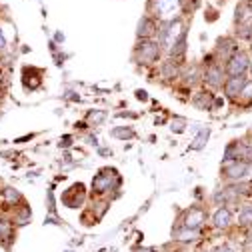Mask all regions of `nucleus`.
Returning a JSON list of instances; mask_svg holds the SVG:
<instances>
[{"label": "nucleus", "instance_id": "obj_1", "mask_svg": "<svg viewBox=\"0 0 252 252\" xmlns=\"http://www.w3.org/2000/svg\"><path fill=\"white\" fill-rule=\"evenodd\" d=\"M154 10L164 20H174L180 10V0H154Z\"/></svg>", "mask_w": 252, "mask_h": 252}, {"label": "nucleus", "instance_id": "obj_2", "mask_svg": "<svg viewBox=\"0 0 252 252\" xmlns=\"http://www.w3.org/2000/svg\"><path fill=\"white\" fill-rule=\"evenodd\" d=\"M246 68H248V56H246L244 52H234V54L228 58L226 70H228L230 76H242V74L246 72Z\"/></svg>", "mask_w": 252, "mask_h": 252}, {"label": "nucleus", "instance_id": "obj_3", "mask_svg": "<svg viewBox=\"0 0 252 252\" xmlns=\"http://www.w3.org/2000/svg\"><path fill=\"white\" fill-rule=\"evenodd\" d=\"M160 54V48L158 44H154V42H142L136 50V58L140 62H144V64H150V62H154L156 58H158Z\"/></svg>", "mask_w": 252, "mask_h": 252}, {"label": "nucleus", "instance_id": "obj_4", "mask_svg": "<svg viewBox=\"0 0 252 252\" xmlns=\"http://www.w3.org/2000/svg\"><path fill=\"white\" fill-rule=\"evenodd\" d=\"M182 34H184V30H182V22L180 20H172L170 24H168V28L162 32V40H164V44L166 46H174L180 38H182Z\"/></svg>", "mask_w": 252, "mask_h": 252}, {"label": "nucleus", "instance_id": "obj_5", "mask_svg": "<svg viewBox=\"0 0 252 252\" xmlns=\"http://www.w3.org/2000/svg\"><path fill=\"white\" fill-rule=\"evenodd\" d=\"M224 174L232 180H242L248 174V164L242 160H228L224 164Z\"/></svg>", "mask_w": 252, "mask_h": 252}, {"label": "nucleus", "instance_id": "obj_6", "mask_svg": "<svg viewBox=\"0 0 252 252\" xmlns=\"http://www.w3.org/2000/svg\"><path fill=\"white\" fill-rule=\"evenodd\" d=\"M244 84H246V80H244L242 76H230V78L226 80V84H224V90H226V94H228L230 98H236L238 94L242 92Z\"/></svg>", "mask_w": 252, "mask_h": 252}, {"label": "nucleus", "instance_id": "obj_7", "mask_svg": "<svg viewBox=\"0 0 252 252\" xmlns=\"http://www.w3.org/2000/svg\"><path fill=\"white\" fill-rule=\"evenodd\" d=\"M202 222H204V212H202L200 208H190V212L186 214L184 226H186V228H190V230H196Z\"/></svg>", "mask_w": 252, "mask_h": 252}, {"label": "nucleus", "instance_id": "obj_8", "mask_svg": "<svg viewBox=\"0 0 252 252\" xmlns=\"http://www.w3.org/2000/svg\"><path fill=\"white\" fill-rule=\"evenodd\" d=\"M204 80L210 84V86H220L222 84V80H224V72H222V68H220L218 64H212L208 70H206V74H204Z\"/></svg>", "mask_w": 252, "mask_h": 252}, {"label": "nucleus", "instance_id": "obj_9", "mask_svg": "<svg viewBox=\"0 0 252 252\" xmlns=\"http://www.w3.org/2000/svg\"><path fill=\"white\" fill-rule=\"evenodd\" d=\"M214 226H218V228H226V226H230V220H232V216H230V210L228 208H218L216 212H214Z\"/></svg>", "mask_w": 252, "mask_h": 252}, {"label": "nucleus", "instance_id": "obj_10", "mask_svg": "<svg viewBox=\"0 0 252 252\" xmlns=\"http://www.w3.org/2000/svg\"><path fill=\"white\" fill-rule=\"evenodd\" d=\"M110 184H112V176H110V174H98L96 178L92 180V188H94L96 192H104V190H108Z\"/></svg>", "mask_w": 252, "mask_h": 252}, {"label": "nucleus", "instance_id": "obj_11", "mask_svg": "<svg viewBox=\"0 0 252 252\" xmlns=\"http://www.w3.org/2000/svg\"><path fill=\"white\" fill-rule=\"evenodd\" d=\"M236 20H238L242 26L250 24V22H252V8L246 6V4H240V6L236 8Z\"/></svg>", "mask_w": 252, "mask_h": 252}, {"label": "nucleus", "instance_id": "obj_12", "mask_svg": "<svg viewBox=\"0 0 252 252\" xmlns=\"http://www.w3.org/2000/svg\"><path fill=\"white\" fill-rule=\"evenodd\" d=\"M154 30H156L154 22H152L150 18H142L140 24H138V36H150Z\"/></svg>", "mask_w": 252, "mask_h": 252}, {"label": "nucleus", "instance_id": "obj_13", "mask_svg": "<svg viewBox=\"0 0 252 252\" xmlns=\"http://www.w3.org/2000/svg\"><path fill=\"white\" fill-rule=\"evenodd\" d=\"M240 224L242 226H252V202L242 206V210H240Z\"/></svg>", "mask_w": 252, "mask_h": 252}, {"label": "nucleus", "instance_id": "obj_14", "mask_svg": "<svg viewBox=\"0 0 252 252\" xmlns=\"http://www.w3.org/2000/svg\"><path fill=\"white\" fill-rule=\"evenodd\" d=\"M134 132L130 130V128H116V130H112V136H116V138H130Z\"/></svg>", "mask_w": 252, "mask_h": 252}, {"label": "nucleus", "instance_id": "obj_15", "mask_svg": "<svg viewBox=\"0 0 252 252\" xmlns=\"http://www.w3.org/2000/svg\"><path fill=\"white\" fill-rule=\"evenodd\" d=\"M104 116H106V114H104L102 110L90 112V114H88V122H94V124H98V122H102V120H104Z\"/></svg>", "mask_w": 252, "mask_h": 252}, {"label": "nucleus", "instance_id": "obj_16", "mask_svg": "<svg viewBox=\"0 0 252 252\" xmlns=\"http://www.w3.org/2000/svg\"><path fill=\"white\" fill-rule=\"evenodd\" d=\"M206 138H208V130H202V132L198 134V138L194 140L192 148H202V146H204V142H206Z\"/></svg>", "mask_w": 252, "mask_h": 252}, {"label": "nucleus", "instance_id": "obj_17", "mask_svg": "<svg viewBox=\"0 0 252 252\" xmlns=\"http://www.w3.org/2000/svg\"><path fill=\"white\" fill-rule=\"evenodd\" d=\"M240 96H242V98H252V80L244 84V88H242V92H240Z\"/></svg>", "mask_w": 252, "mask_h": 252}, {"label": "nucleus", "instance_id": "obj_18", "mask_svg": "<svg viewBox=\"0 0 252 252\" xmlns=\"http://www.w3.org/2000/svg\"><path fill=\"white\" fill-rule=\"evenodd\" d=\"M4 198L10 200V202H12V200H18V192H14L12 188H6V190H4Z\"/></svg>", "mask_w": 252, "mask_h": 252}, {"label": "nucleus", "instance_id": "obj_19", "mask_svg": "<svg viewBox=\"0 0 252 252\" xmlns=\"http://www.w3.org/2000/svg\"><path fill=\"white\" fill-rule=\"evenodd\" d=\"M214 252H232V250H230L228 246H218V248H216Z\"/></svg>", "mask_w": 252, "mask_h": 252}, {"label": "nucleus", "instance_id": "obj_20", "mask_svg": "<svg viewBox=\"0 0 252 252\" xmlns=\"http://www.w3.org/2000/svg\"><path fill=\"white\" fill-rule=\"evenodd\" d=\"M246 246H248V248H252V232L246 236Z\"/></svg>", "mask_w": 252, "mask_h": 252}, {"label": "nucleus", "instance_id": "obj_21", "mask_svg": "<svg viewBox=\"0 0 252 252\" xmlns=\"http://www.w3.org/2000/svg\"><path fill=\"white\" fill-rule=\"evenodd\" d=\"M4 46V36H2V30H0V48Z\"/></svg>", "mask_w": 252, "mask_h": 252}]
</instances>
